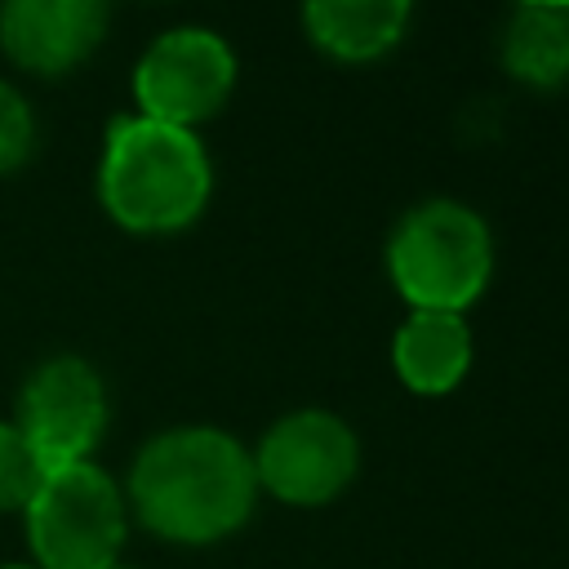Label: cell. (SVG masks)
I'll return each mask as SVG.
<instances>
[{"mask_svg":"<svg viewBox=\"0 0 569 569\" xmlns=\"http://www.w3.org/2000/svg\"><path fill=\"white\" fill-rule=\"evenodd\" d=\"M22 520L36 569H111L129 538L124 489L93 458L49 467Z\"/></svg>","mask_w":569,"mask_h":569,"instance_id":"cell-4","label":"cell"},{"mask_svg":"<svg viewBox=\"0 0 569 569\" xmlns=\"http://www.w3.org/2000/svg\"><path fill=\"white\" fill-rule=\"evenodd\" d=\"M413 0H302L311 44L338 62H373L405 36Z\"/></svg>","mask_w":569,"mask_h":569,"instance_id":"cell-10","label":"cell"},{"mask_svg":"<svg viewBox=\"0 0 569 569\" xmlns=\"http://www.w3.org/2000/svg\"><path fill=\"white\" fill-rule=\"evenodd\" d=\"M516 4H542V9H569V0H516Z\"/></svg>","mask_w":569,"mask_h":569,"instance_id":"cell-14","label":"cell"},{"mask_svg":"<svg viewBox=\"0 0 569 569\" xmlns=\"http://www.w3.org/2000/svg\"><path fill=\"white\" fill-rule=\"evenodd\" d=\"M36 147V120H31V107L27 98L0 80V173L18 169Z\"/></svg>","mask_w":569,"mask_h":569,"instance_id":"cell-13","label":"cell"},{"mask_svg":"<svg viewBox=\"0 0 569 569\" xmlns=\"http://www.w3.org/2000/svg\"><path fill=\"white\" fill-rule=\"evenodd\" d=\"M124 502L164 542H222L253 516V453L222 427H169L138 449Z\"/></svg>","mask_w":569,"mask_h":569,"instance_id":"cell-1","label":"cell"},{"mask_svg":"<svg viewBox=\"0 0 569 569\" xmlns=\"http://www.w3.org/2000/svg\"><path fill=\"white\" fill-rule=\"evenodd\" d=\"M0 569H36V565H0Z\"/></svg>","mask_w":569,"mask_h":569,"instance_id":"cell-15","label":"cell"},{"mask_svg":"<svg viewBox=\"0 0 569 569\" xmlns=\"http://www.w3.org/2000/svg\"><path fill=\"white\" fill-rule=\"evenodd\" d=\"M360 467L356 431L329 409H293L267 427L253 449L258 489L289 507H325L333 502Z\"/></svg>","mask_w":569,"mask_h":569,"instance_id":"cell-6","label":"cell"},{"mask_svg":"<svg viewBox=\"0 0 569 569\" xmlns=\"http://www.w3.org/2000/svg\"><path fill=\"white\" fill-rule=\"evenodd\" d=\"M387 271L409 311H467L493 276V236L489 222L449 196L413 204L391 240Z\"/></svg>","mask_w":569,"mask_h":569,"instance_id":"cell-3","label":"cell"},{"mask_svg":"<svg viewBox=\"0 0 569 569\" xmlns=\"http://www.w3.org/2000/svg\"><path fill=\"white\" fill-rule=\"evenodd\" d=\"M44 476L49 467L31 449V440L18 431V422H0V516H13V511L22 516Z\"/></svg>","mask_w":569,"mask_h":569,"instance_id":"cell-12","label":"cell"},{"mask_svg":"<svg viewBox=\"0 0 569 569\" xmlns=\"http://www.w3.org/2000/svg\"><path fill=\"white\" fill-rule=\"evenodd\" d=\"M111 569H129V565H111Z\"/></svg>","mask_w":569,"mask_h":569,"instance_id":"cell-16","label":"cell"},{"mask_svg":"<svg viewBox=\"0 0 569 569\" xmlns=\"http://www.w3.org/2000/svg\"><path fill=\"white\" fill-rule=\"evenodd\" d=\"M502 67L529 89H556L569 80V9L516 4L502 31Z\"/></svg>","mask_w":569,"mask_h":569,"instance_id":"cell-11","label":"cell"},{"mask_svg":"<svg viewBox=\"0 0 569 569\" xmlns=\"http://www.w3.org/2000/svg\"><path fill=\"white\" fill-rule=\"evenodd\" d=\"M111 0H0V49L13 67L62 76L107 36Z\"/></svg>","mask_w":569,"mask_h":569,"instance_id":"cell-8","label":"cell"},{"mask_svg":"<svg viewBox=\"0 0 569 569\" xmlns=\"http://www.w3.org/2000/svg\"><path fill=\"white\" fill-rule=\"evenodd\" d=\"M236 89V53L209 27H173L147 44L133 67L138 116L196 129L218 116Z\"/></svg>","mask_w":569,"mask_h":569,"instance_id":"cell-5","label":"cell"},{"mask_svg":"<svg viewBox=\"0 0 569 569\" xmlns=\"http://www.w3.org/2000/svg\"><path fill=\"white\" fill-rule=\"evenodd\" d=\"M396 378L418 396L453 391L471 369V329L458 311H409L391 338Z\"/></svg>","mask_w":569,"mask_h":569,"instance_id":"cell-9","label":"cell"},{"mask_svg":"<svg viewBox=\"0 0 569 569\" xmlns=\"http://www.w3.org/2000/svg\"><path fill=\"white\" fill-rule=\"evenodd\" d=\"M18 431L44 467L89 462L107 431V387L80 356H49L18 391Z\"/></svg>","mask_w":569,"mask_h":569,"instance_id":"cell-7","label":"cell"},{"mask_svg":"<svg viewBox=\"0 0 569 569\" xmlns=\"http://www.w3.org/2000/svg\"><path fill=\"white\" fill-rule=\"evenodd\" d=\"M213 191V164L196 129L151 116H120L107 129L98 196L102 209L138 236H169L191 227Z\"/></svg>","mask_w":569,"mask_h":569,"instance_id":"cell-2","label":"cell"}]
</instances>
